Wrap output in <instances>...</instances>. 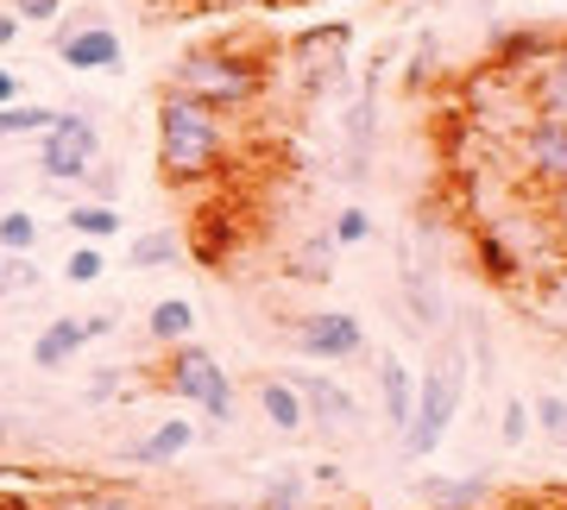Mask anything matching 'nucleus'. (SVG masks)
<instances>
[{"label":"nucleus","mask_w":567,"mask_h":510,"mask_svg":"<svg viewBox=\"0 0 567 510\" xmlns=\"http://www.w3.org/2000/svg\"><path fill=\"white\" fill-rule=\"evenodd\" d=\"M133 266L140 271H158V266H183V233L177 227H152L133 240Z\"/></svg>","instance_id":"nucleus-18"},{"label":"nucleus","mask_w":567,"mask_h":510,"mask_svg":"<svg viewBox=\"0 0 567 510\" xmlns=\"http://www.w3.org/2000/svg\"><path fill=\"white\" fill-rule=\"evenodd\" d=\"M82 334H89V341H102V334H114V315H82Z\"/></svg>","instance_id":"nucleus-32"},{"label":"nucleus","mask_w":567,"mask_h":510,"mask_svg":"<svg viewBox=\"0 0 567 510\" xmlns=\"http://www.w3.org/2000/svg\"><path fill=\"white\" fill-rule=\"evenodd\" d=\"M145 334H152L158 347L196 341V309H189V296H164V303H152V309H145Z\"/></svg>","instance_id":"nucleus-16"},{"label":"nucleus","mask_w":567,"mask_h":510,"mask_svg":"<svg viewBox=\"0 0 567 510\" xmlns=\"http://www.w3.org/2000/svg\"><path fill=\"white\" fill-rule=\"evenodd\" d=\"M429 510H486L492 504V472H466V479H423L416 486Z\"/></svg>","instance_id":"nucleus-12"},{"label":"nucleus","mask_w":567,"mask_h":510,"mask_svg":"<svg viewBox=\"0 0 567 510\" xmlns=\"http://www.w3.org/2000/svg\"><path fill=\"white\" fill-rule=\"evenodd\" d=\"M58 510H145L140 498H126V491H89L76 504H58Z\"/></svg>","instance_id":"nucleus-29"},{"label":"nucleus","mask_w":567,"mask_h":510,"mask_svg":"<svg viewBox=\"0 0 567 510\" xmlns=\"http://www.w3.org/2000/svg\"><path fill=\"white\" fill-rule=\"evenodd\" d=\"M58 121V107H0V139H39L44 126Z\"/></svg>","instance_id":"nucleus-22"},{"label":"nucleus","mask_w":567,"mask_h":510,"mask_svg":"<svg viewBox=\"0 0 567 510\" xmlns=\"http://www.w3.org/2000/svg\"><path fill=\"white\" fill-rule=\"evenodd\" d=\"M328 240H334V246H365V240H372V215H365V208H341L334 227H328Z\"/></svg>","instance_id":"nucleus-24"},{"label":"nucleus","mask_w":567,"mask_h":510,"mask_svg":"<svg viewBox=\"0 0 567 510\" xmlns=\"http://www.w3.org/2000/svg\"><path fill=\"white\" fill-rule=\"evenodd\" d=\"M196 448V423L189 416H164L152 435H140L133 448H126V460L133 467H171V460H183V454Z\"/></svg>","instance_id":"nucleus-11"},{"label":"nucleus","mask_w":567,"mask_h":510,"mask_svg":"<svg viewBox=\"0 0 567 510\" xmlns=\"http://www.w3.org/2000/svg\"><path fill=\"white\" fill-rule=\"evenodd\" d=\"M20 39V20H13V13H7V7H0V51H7V44Z\"/></svg>","instance_id":"nucleus-33"},{"label":"nucleus","mask_w":567,"mask_h":510,"mask_svg":"<svg viewBox=\"0 0 567 510\" xmlns=\"http://www.w3.org/2000/svg\"><path fill=\"white\" fill-rule=\"evenodd\" d=\"M517 164H524L529 184L567 189V126L529 121V126H524V139H517Z\"/></svg>","instance_id":"nucleus-8"},{"label":"nucleus","mask_w":567,"mask_h":510,"mask_svg":"<svg viewBox=\"0 0 567 510\" xmlns=\"http://www.w3.org/2000/svg\"><path fill=\"white\" fill-rule=\"evenodd\" d=\"M548 58V32H498V70H536Z\"/></svg>","instance_id":"nucleus-19"},{"label":"nucleus","mask_w":567,"mask_h":510,"mask_svg":"<svg viewBox=\"0 0 567 510\" xmlns=\"http://www.w3.org/2000/svg\"><path fill=\"white\" fill-rule=\"evenodd\" d=\"M0 441H7V416H0Z\"/></svg>","instance_id":"nucleus-36"},{"label":"nucleus","mask_w":567,"mask_h":510,"mask_svg":"<svg viewBox=\"0 0 567 510\" xmlns=\"http://www.w3.org/2000/svg\"><path fill=\"white\" fill-rule=\"evenodd\" d=\"M114 391H121V372H95V378H89V404H107Z\"/></svg>","instance_id":"nucleus-30"},{"label":"nucleus","mask_w":567,"mask_h":510,"mask_svg":"<svg viewBox=\"0 0 567 510\" xmlns=\"http://www.w3.org/2000/svg\"><path fill=\"white\" fill-rule=\"evenodd\" d=\"M39 215L32 208H7L0 215V252H39Z\"/></svg>","instance_id":"nucleus-21"},{"label":"nucleus","mask_w":567,"mask_h":510,"mask_svg":"<svg viewBox=\"0 0 567 510\" xmlns=\"http://www.w3.org/2000/svg\"><path fill=\"white\" fill-rule=\"evenodd\" d=\"M82 347H89V334H82V315H58L51 327H39V341H32V360H39L44 372H58V366H70Z\"/></svg>","instance_id":"nucleus-13"},{"label":"nucleus","mask_w":567,"mask_h":510,"mask_svg":"<svg viewBox=\"0 0 567 510\" xmlns=\"http://www.w3.org/2000/svg\"><path fill=\"white\" fill-rule=\"evenodd\" d=\"M435 51H442V39H435V32H423V39H416V58H410V70H404L410 89H423V82L435 76Z\"/></svg>","instance_id":"nucleus-27"},{"label":"nucleus","mask_w":567,"mask_h":510,"mask_svg":"<svg viewBox=\"0 0 567 510\" xmlns=\"http://www.w3.org/2000/svg\"><path fill=\"white\" fill-rule=\"evenodd\" d=\"M13 102H20V76H13V70L0 63V107H13Z\"/></svg>","instance_id":"nucleus-31"},{"label":"nucleus","mask_w":567,"mask_h":510,"mask_svg":"<svg viewBox=\"0 0 567 510\" xmlns=\"http://www.w3.org/2000/svg\"><path fill=\"white\" fill-rule=\"evenodd\" d=\"M164 89H177V95H189V102L215 107L221 121H234V114H246V107H259L265 58H252V51H240V44H196V51H183V58L171 63Z\"/></svg>","instance_id":"nucleus-2"},{"label":"nucleus","mask_w":567,"mask_h":510,"mask_svg":"<svg viewBox=\"0 0 567 510\" xmlns=\"http://www.w3.org/2000/svg\"><path fill=\"white\" fill-rule=\"evenodd\" d=\"M252 510H309V486H303V472H271L259 491V504Z\"/></svg>","instance_id":"nucleus-20"},{"label":"nucleus","mask_w":567,"mask_h":510,"mask_svg":"<svg viewBox=\"0 0 567 510\" xmlns=\"http://www.w3.org/2000/svg\"><path fill=\"white\" fill-rule=\"evenodd\" d=\"M63 227H70L76 240L102 246V240H114V233H121V208H114V202H76L70 215H63Z\"/></svg>","instance_id":"nucleus-17"},{"label":"nucleus","mask_w":567,"mask_h":510,"mask_svg":"<svg viewBox=\"0 0 567 510\" xmlns=\"http://www.w3.org/2000/svg\"><path fill=\"white\" fill-rule=\"evenodd\" d=\"M529 423L548 435V441H567V397H555V391H543L536 404H529Z\"/></svg>","instance_id":"nucleus-23"},{"label":"nucleus","mask_w":567,"mask_h":510,"mask_svg":"<svg viewBox=\"0 0 567 510\" xmlns=\"http://www.w3.org/2000/svg\"><path fill=\"white\" fill-rule=\"evenodd\" d=\"M102 164V126L82 107H58V121L39 133V177L51 184H89V170Z\"/></svg>","instance_id":"nucleus-5"},{"label":"nucleus","mask_w":567,"mask_h":510,"mask_svg":"<svg viewBox=\"0 0 567 510\" xmlns=\"http://www.w3.org/2000/svg\"><path fill=\"white\" fill-rule=\"evenodd\" d=\"M379 391H385V423H391V435H404L410 416H416V372H410L404 360H385V366H379Z\"/></svg>","instance_id":"nucleus-14"},{"label":"nucleus","mask_w":567,"mask_h":510,"mask_svg":"<svg viewBox=\"0 0 567 510\" xmlns=\"http://www.w3.org/2000/svg\"><path fill=\"white\" fill-rule=\"evenodd\" d=\"M102 271H107V252H102V246H89V240H82L76 252H70V266H63V278H70V284H95Z\"/></svg>","instance_id":"nucleus-25"},{"label":"nucleus","mask_w":567,"mask_h":510,"mask_svg":"<svg viewBox=\"0 0 567 510\" xmlns=\"http://www.w3.org/2000/svg\"><path fill=\"white\" fill-rule=\"evenodd\" d=\"M290 347L316 366H347V360L365 353V327L353 309H309V315L290 322Z\"/></svg>","instance_id":"nucleus-6"},{"label":"nucleus","mask_w":567,"mask_h":510,"mask_svg":"<svg viewBox=\"0 0 567 510\" xmlns=\"http://www.w3.org/2000/svg\"><path fill=\"white\" fill-rule=\"evenodd\" d=\"M208 510H240V504H208Z\"/></svg>","instance_id":"nucleus-34"},{"label":"nucleus","mask_w":567,"mask_h":510,"mask_svg":"<svg viewBox=\"0 0 567 510\" xmlns=\"http://www.w3.org/2000/svg\"><path fill=\"white\" fill-rule=\"evenodd\" d=\"M259 409H265V423L278 435H303L309 429V409H303V397L290 391V378H265L259 385Z\"/></svg>","instance_id":"nucleus-15"},{"label":"nucleus","mask_w":567,"mask_h":510,"mask_svg":"<svg viewBox=\"0 0 567 510\" xmlns=\"http://www.w3.org/2000/svg\"><path fill=\"white\" fill-rule=\"evenodd\" d=\"M284 378H290V391L303 397L309 423H322V429H353V423H360V404H353V391L334 385L328 372H284Z\"/></svg>","instance_id":"nucleus-9"},{"label":"nucleus","mask_w":567,"mask_h":510,"mask_svg":"<svg viewBox=\"0 0 567 510\" xmlns=\"http://www.w3.org/2000/svg\"><path fill=\"white\" fill-rule=\"evenodd\" d=\"M7 13L20 25H51L63 13V0H7Z\"/></svg>","instance_id":"nucleus-28"},{"label":"nucleus","mask_w":567,"mask_h":510,"mask_svg":"<svg viewBox=\"0 0 567 510\" xmlns=\"http://www.w3.org/2000/svg\"><path fill=\"white\" fill-rule=\"evenodd\" d=\"M529 429H536V423H529V404H505V409H498V441H505V448H524Z\"/></svg>","instance_id":"nucleus-26"},{"label":"nucleus","mask_w":567,"mask_h":510,"mask_svg":"<svg viewBox=\"0 0 567 510\" xmlns=\"http://www.w3.org/2000/svg\"><path fill=\"white\" fill-rule=\"evenodd\" d=\"M529 121L567 126V44H548V58L529 70Z\"/></svg>","instance_id":"nucleus-10"},{"label":"nucleus","mask_w":567,"mask_h":510,"mask_svg":"<svg viewBox=\"0 0 567 510\" xmlns=\"http://www.w3.org/2000/svg\"><path fill=\"white\" fill-rule=\"evenodd\" d=\"M158 385L177 397V404L203 409L208 423H234V378L221 372V360L203 347V341H177L171 360H164Z\"/></svg>","instance_id":"nucleus-4"},{"label":"nucleus","mask_w":567,"mask_h":510,"mask_svg":"<svg viewBox=\"0 0 567 510\" xmlns=\"http://www.w3.org/2000/svg\"><path fill=\"white\" fill-rule=\"evenodd\" d=\"M473 7H498V0H473Z\"/></svg>","instance_id":"nucleus-35"},{"label":"nucleus","mask_w":567,"mask_h":510,"mask_svg":"<svg viewBox=\"0 0 567 510\" xmlns=\"http://www.w3.org/2000/svg\"><path fill=\"white\" fill-rule=\"evenodd\" d=\"M58 58H63V70H76V76H114L126 63V44L107 20H82V25H63L58 32Z\"/></svg>","instance_id":"nucleus-7"},{"label":"nucleus","mask_w":567,"mask_h":510,"mask_svg":"<svg viewBox=\"0 0 567 510\" xmlns=\"http://www.w3.org/2000/svg\"><path fill=\"white\" fill-rule=\"evenodd\" d=\"M466 334L461 327H442V353H435V366L416 378V416H410V429L398 435L404 441L410 460H429V454L442 448V435L454 429V416H461V397H466Z\"/></svg>","instance_id":"nucleus-3"},{"label":"nucleus","mask_w":567,"mask_h":510,"mask_svg":"<svg viewBox=\"0 0 567 510\" xmlns=\"http://www.w3.org/2000/svg\"><path fill=\"white\" fill-rule=\"evenodd\" d=\"M158 170L164 184L203 189L227 170V121L215 107L189 102L177 89H158Z\"/></svg>","instance_id":"nucleus-1"}]
</instances>
